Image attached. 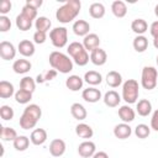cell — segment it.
<instances>
[{
    "label": "cell",
    "mask_w": 158,
    "mask_h": 158,
    "mask_svg": "<svg viewBox=\"0 0 158 158\" xmlns=\"http://www.w3.org/2000/svg\"><path fill=\"white\" fill-rule=\"evenodd\" d=\"M81 2L80 0H68L56 11V19L60 23H69L72 22L80 12Z\"/></svg>",
    "instance_id": "6da1fadb"
},
{
    "label": "cell",
    "mask_w": 158,
    "mask_h": 158,
    "mask_svg": "<svg viewBox=\"0 0 158 158\" xmlns=\"http://www.w3.org/2000/svg\"><path fill=\"white\" fill-rule=\"evenodd\" d=\"M42 116V109L37 105V104H30L25 107L21 117H20V127L23 128V130H30V128H33L38 120L41 118Z\"/></svg>",
    "instance_id": "7a4b0ae2"
},
{
    "label": "cell",
    "mask_w": 158,
    "mask_h": 158,
    "mask_svg": "<svg viewBox=\"0 0 158 158\" xmlns=\"http://www.w3.org/2000/svg\"><path fill=\"white\" fill-rule=\"evenodd\" d=\"M49 65L52 69L62 73V74H68L73 70V60L69 58V56L59 52V51H53L49 54Z\"/></svg>",
    "instance_id": "3957f363"
},
{
    "label": "cell",
    "mask_w": 158,
    "mask_h": 158,
    "mask_svg": "<svg viewBox=\"0 0 158 158\" xmlns=\"http://www.w3.org/2000/svg\"><path fill=\"white\" fill-rule=\"evenodd\" d=\"M67 52L72 57L73 62L75 64H78L79 67H84V65L88 64L90 57L88 54V51L84 48L83 43H80V42H72V43H69V46L67 48Z\"/></svg>",
    "instance_id": "277c9868"
},
{
    "label": "cell",
    "mask_w": 158,
    "mask_h": 158,
    "mask_svg": "<svg viewBox=\"0 0 158 158\" xmlns=\"http://www.w3.org/2000/svg\"><path fill=\"white\" fill-rule=\"evenodd\" d=\"M138 95H139V85L137 80L128 79L122 84V99L127 102V105L137 102Z\"/></svg>",
    "instance_id": "5b68a950"
},
{
    "label": "cell",
    "mask_w": 158,
    "mask_h": 158,
    "mask_svg": "<svg viewBox=\"0 0 158 158\" xmlns=\"http://www.w3.org/2000/svg\"><path fill=\"white\" fill-rule=\"evenodd\" d=\"M158 84V72L154 67L146 65L142 69L141 75V85L146 90H153Z\"/></svg>",
    "instance_id": "8992f818"
},
{
    "label": "cell",
    "mask_w": 158,
    "mask_h": 158,
    "mask_svg": "<svg viewBox=\"0 0 158 158\" xmlns=\"http://www.w3.org/2000/svg\"><path fill=\"white\" fill-rule=\"evenodd\" d=\"M49 40L56 48H63L68 42V30L65 27H54L49 32Z\"/></svg>",
    "instance_id": "52a82bcc"
},
{
    "label": "cell",
    "mask_w": 158,
    "mask_h": 158,
    "mask_svg": "<svg viewBox=\"0 0 158 158\" xmlns=\"http://www.w3.org/2000/svg\"><path fill=\"white\" fill-rule=\"evenodd\" d=\"M16 56V48L11 42L2 41L0 43V57L4 60H11Z\"/></svg>",
    "instance_id": "ba28073f"
},
{
    "label": "cell",
    "mask_w": 158,
    "mask_h": 158,
    "mask_svg": "<svg viewBox=\"0 0 158 158\" xmlns=\"http://www.w3.org/2000/svg\"><path fill=\"white\" fill-rule=\"evenodd\" d=\"M96 152V146L91 141H84L78 146V153L83 158H91Z\"/></svg>",
    "instance_id": "9c48e42d"
},
{
    "label": "cell",
    "mask_w": 158,
    "mask_h": 158,
    "mask_svg": "<svg viewBox=\"0 0 158 158\" xmlns=\"http://www.w3.org/2000/svg\"><path fill=\"white\" fill-rule=\"evenodd\" d=\"M65 142L60 138H54L49 143V153L53 157H62L65 153Z\"/></svg>",
    "instance_id": "30bf717a"
},
{
    "label": "cell",
    "mask_w": 158,
    "mask_h": 158,
    "mask_svg": "<svg viewBox=\"0 0 158 158\" xmlns=\"http://www.w3.org/2000/svg\"><path fill=\"white\" fill-rule=\"evenodd\" d=\"M81 98L84 99V101L94 104V102H98L101 99V91L99 89L94 88V86H90V88H86V89L83 90Z\"/></svg>",
    "instance_id": "8fae6325"
},
{
    "label": "cell",
    "mask_w": 158,
    "mask_h": 158,
    "mask_svg": "<svg viewBox=\"0 0 158 158\" xmlns=\"http://www.w3.org/2000/svg\"><path fill=\"white\" fill-rule=\"evenodd\" d=\"M17 51L23 57H32L35 54V51H36L35 43L30 40H22V41H20V43L17 46Z\"/></svg>",
    "instance_id": "7c38bea8"
},
{
    "label": "cell",
    "mask_w": 158,
    "mask_h": 158,
    "mask_svg": "<svg viewBox=\"0 0 158 158\" xmlns=\"http://www.w3.org/2000/svg\"><path fill=\"white\" fill-rule=\"evenodd\" d=\"M90 60L95 65H99V67L104 65L106 63V60H107V54L102 48H100V47L95 48L94 51L90 52Z\"/></svg>",
    "instance_id": "4fadbf2b"
},
{
    "label": "cell",
    "mask_w": 158,
    "mask_h": 158,
    "mask_svg": "<svg viewBox=\"0 0 158 158\" xmlns=\"http://www.w3.org/2000/svg\"><path fill=\"white\" fill-rule=\"evenodd\" d=\"M114 135L118 139H126L132 135V128H131V126L128 123L122 122V123H118V125L115 126Z\"/></svg>",
    "instance_id": "5bb4252c"
},
{
    "label": "cell",
    "mask_w": 158,
    "mask_h": 158,
    "mask_svg": "<svg viewBox=\"0 0 158 158\" xmlns=\"http://www.w3.org/2000/svg\"><path fill=\"white\" fill-rule=\"evenodd\" d=\"M72 30H73V32H74L77 36L85 37L86 35H89L90 25H89V22L85 21V20H77V21L73 23Z\"/></svg>",
    "instance_id": "9a60e30c"
},
{
    "label": "cell",
    "mask_w": 158,
    "mask_h": 158,
    "mask_svg": "<svg viewBox=\"0 0 158 158\" xmlns=\"http://www.w3.org/2000/svg\"><path fill=\"white\" fill-rule=\"evenodd\" d=\"M83 46L88 52L94 51L95 48H99L100 46V38L96 33H89L83 40Z\"/></svg>",
    "instance_id": "2e32d148"
},
{
    "label": "cell",
    "mask_w": 158,
    "mask_h": 158,
    "mask_svg": "<svg viewBox=\"0 0 158 158\" xmlns=\"http://www.w3.org/2000/svg\"><path fill=\"white\" fill-rule=\"evenodd\" d=\"M118 116L122 120V122L125 123H130L135 120L136 117V112L135 110L130 106V105H122L120 109H118Z\"/></svg>",
    "instance_id": "e0dca14e"
},
{
    "label": "cell",
    "mask_w": 158,
    "mask_h": 158,
    "mask_svg": "<svg viewBox=\"0 0 158 158\" xmlns=\"http://www.w3.org/2000/svg\"><path fill=\"white\" fill-rule=\"evenodd\" d=\"M83 84H84V79L80 78L79 75H69L67 79H65V86L70 90V91H78L83 88Z\"/></svg>",
    "instance_id": "ac0fdd59"
},
{
    "label": "cell",
    "mask_w": 158,
    "mask_h": 158,
    "mask_svg": "<svg viewBox=\"0 0 158 158\" xmlns=\"http://www.w3.org/2000/svg\"><path fill=\"white\" fill-rule=\"evenodd\" d=\"M30 139H31L32 144L41 146V144H43L47 141V131L43 130V128H36V130H33L31 132Z\"/></svg>",
    "instance_id": "d6986e66"
},
{
    "label": "cell",
    "mask_w": 158,
    "mask_h": 158,
    "mask_svg": "<svg viewBox=\"0 0 158 158\" xmlns=\"http://www.w3.org/2000/svg\"><path fill=\"white\" fill-rule=\"evenodd\" d=\"M32 64L27 59H16L12 64V69L16 74H26L31 70Z\"/></svg>",
    "instance_id": "ffe728a7"
},
{
    "label": "cell",
    "mask_w": 158,
    "mask_h": 158,
    "mask_svg": "<svg viewBox=\"0 0 158 158\" xmlns=\"http://www.w3.org/2000/svg\"><path fill=\"white\" fill-rule=\"evenodd\" d=\"M102 100H104V102H105L106 106H109V107H116V106H118V104L121 101V96L118 95L117 91L109 90L107 93H105Z\"/></svg>",
    "instance_id": "44dd1931"
},
{
    "label": "cell",
    "mask_w": 158,
    "mask_h": 158,
    "mask_svg": "<svg viewBox=\"0 0 158 158\" xmlns=\"http://www.w3.org/2000/svg\"><path fill=\"white\" fill-rule=\"evenodd\" d=\"M75 133L78 137L80 138H84V139H89L93 137L94 135V131L93 128L88 125V123H84V122H80L75 126Z\"/></svg>",
    "instance_id": "7402d4cb"
},
{
    "label": "cell",
    "mask_w": 158,
    "mask_h": 158,
    "mask_svg": "<svg viewBox=\"0 0 158 158\" xmlns=\"http://www.w3.org/2000/svg\"><path fill=\"white\" fill-rule=\"evenodd\" d=\"M70 114H72V116H73L75 120H78V121H83V120H85L86 116H88L86 109H85L81 104H79V102H74V104L70 106Z\"/></svg>",
    "instance_id": "603a6c76"
},
{
    "label": "cell",
    "mask_w": 158,
    "mask_h": 158,
    "mask_svg": "<svg viewBox=\"0 0 158 158\" xmlns=\"http://www.w3.org/2000/svg\"><path fill=\"white\" fill-rule=\"evenodd\" d=\"M111 11L116 17L122 19L127 14V5L122 0H116L111 4Z\"/></svg>",
    "instance_id": "cb8c5ba5"
},
{
    "label": "cell",
    "mask_w": 158,
    "mask_h": 158,
    "mask_svg": "<svg viewBox=\"0 0 158 158\" xmlns=\"http://www.w3.org/2000/svg\"><path fill=\"white\" fill-rule=\"evenodd\" d=\"M131 30L137 36H143V33L148 30V23L143 19H135L131 23Z\"/></svg>",
    "instance_id": "d4e9b609"
},
{
    "label": "cell",
    "mask_w": 158,
    "mask_h": 158,
    "mask_svg": "<svg viewBox=\"0 0 158 158\" xmlns=\"http://www.w3.org/2000/svg\"><path fill=\"white\" fill-rule=\"evenodd\" d=\"M136 111L139 116H148L151 112H152V104L149 100L147 99H141L138 102H137V106H136Z\"/></svg>",
    "instance_id": "484cf974"
},
{
    "label": "cell",
    "mask_w": 158,
    "mask_h": 158,
    "mask_svg": "<svg viewBox=\"0 0 158 158\" xmlns=\"http://www.w3.org/2000/svg\"><path fill=\"white\" fill-rule=\"evenodd\" d=\"M15 22H16V27L20 31H28L32 27V20L23 14H19L16 16Z\"/></svg>",
    "instance_id": "4316f807"
},
{
    "label": "cell",
    "mask_w": 158,
    "mask_h": 158,
    "mask_svg": "<svg viewBox=\"0 0 158 158\" xmlns=\"http://www.w3.org/2000/svg\"><path fill=\"white\" fill-rule=\"evenodd\" d=\"M83 79H84L85 83H88L89 85H93V86L99 85L102 81L101 74L99 72H96V70H89V72H86L84 74V78Z\"/></svg>",
    "instance_id": "83f0119b"
},
{
    "label": "cell",
    "mask_w": 158,
    "mask_h": 158,
    "mask_svg": "<svg viewBox=\"0 0 158 158\" xmlns=\"http://www.w3.org/2000/svg\"><path fill=\"white\" fill-rule=\"evenodd\" d=\"M106 84L111 88H117L122 84V75L116 72V70H111L106 74Z\"/></svg>",
    "instance_id": "f1b7e54d"
},
{
    "label": "cell",
    "mask_w": 158,
    "mask_h": 158,
    "mask_svg": "<svg viewBox=\"0 0 158 158\" xmlns=\"http://www.w3.org/2000/svg\"><path fill=\"white\" fill-rule=\"evenodd\" d=\"M12 95H15V89L14 85L10 81L1 80L0 81V98L1 99H9Z\"/></svg>",
    "instance_id": "f546056e"
},
{
    "label": "cell",
    "mask_w": 158,
    "mask_h": 158,
    "mask_svg": "<svg viewBox=\"0 0 158 158\" xmlns=\"http://www.w3.org/2000/svg\"><path fill=\"white\" fill-rule=\"evenodd\" d=\"M105 6L101 2H93L89 6V14L93 19H101L105 16Z\"/></svg>",
    "instance_id": "4dcf8cb0"
},
{
    "label": "cell",
    "mask_w": 158,
    "mask_h": 158,
    "mask_svg": "<svg viewBox=\"0 0 158 158\" xmlns=\"http://www.w3.org/2000/svg\"><path fill=\"white\" fill-rule=\"evenodd\" d=\"M0 137L4 142H10V141H15L17 138V132L15 131V128L9 127V126H2L1 131H0Z\"/></svg>",
    "instance_id": "1f68e13d"
},
{
    "label": "cell",
    "mask_w": 158,
    "mask_h": 158,
    "mask_svg": "<svg viewBox=\"0 0 158 158\" xmlns=\"http://www.w3.org/2000/svg\"><path fill=\"white\" fill-rule=\"evenodd\" d=\"M51 26H52V22H51V20H49L48 17H46V16H40V17H37L36 21H35L36 31H41V32H46V33H47V31H49Z\"/></svg>",
    "instance_id": "d6a6232c"
},
{
    "label": "cell",
    "mask_w": 158,
    "mask_h": 158,
    "mask_svg": "<svg viewBox=\"0 0 158 158\" xmlns=\"http://www.w3.org/2000/svg\"><path fill=\"white\" fill-rule=\"evenodd\" d=\"M57 74H58L57 70H54V69H47V70H44V72H42L41 74L37 75L36 83L43 84V83H46V81H51V80H53V79L57 77Z\"/></svg>",
    "instance_id": "836d02e7"
},
{
    "label": "cell",
    "mask_w": 158,
    "mask_h": 158,
    "mask_svg": "<svg viewBox=\"0 0 158 158\" xmlns=\"http://www.w3.org/2000/svg\"><path fill=\"white\" fill-rule=\"evenodd\" d=\"M133 48L138 53H143L148 48V40L144 36H136L133 40Z\"/></svg>",
    "instance_id": "e575fe53"
},
{
    "label": "cell",
    "mask_w": 158,
    "mask_h": 158,
    "mask_svg": "<svg viewBox=\"0 0 158 158\" xmlns=\"http://www.w3.org/2000/svg\"><path fill=\"white\" fill-rule=\"evenodd\" d=\"M30 141L31 139L27 136H17V138L12 142L14 143V148L16 151H19V152H23V151H26L28 148Z\"/></svg>",
    "instance_id": "d590c367"
},
{
    "label": "cell",
    "mask_w": 158,
    "mask_h": 158,
    "mask_svg": "<svg viewBox=\"0 0 158 158\" xmlns=\"http://www.w3.org/2000/svg\"><path fill=\"white\" fill-rule=\"evenodd\" d=\"M14 96H15V100H16L17 104L25 105V104H28V102L31 101V99H32V93L26 91V90H22V89H19V90L15 93Z\"/></svg>",
    "instance_id": "8d00e7d4"
},
{
    "label": "cell",
    "mask_w": 158,
    "mask_h": 158,
    "mask_svg": "<svg viewBox=\"0 0 158 158\" xmlns=\"http://www.w3.org/2000/svg\"><path fill=\"white\" fill-rule=\"evenodd\" d=\"M20 89L30 91V93H33L35 89H36V80L33 78H31V77H23L20 80Z\"/></svg>",
    "instance_id": "74e56055"
},
{
    "label": "cell",
    "mask_w": 158,
    "mask_h": 158,
    "mask_svg": "<svg viewBox=\"0 0 158 158\" xmlns=\"http://www.w3.org/2000/svg\"><path fill=\"white\" fill-rule=\"evenodd\" d=\"M135 135L138 138L144 139L151 135V127H148V125H146V123H139L135 128Z\"/></svg>",
    "instance_id": "f35d334b"
},
{
    "label": "cell",
    "mask_w": 158,
    "mask_h": 158,
    "mask_svg": "<svg viewBox=\"0 0 158 158\" xmlns=\"http://www.w3.org/2000/svg\"><path fill=\"white\" fill-rule=\"evenodd\" d=\"M14 115H15V112H14V109H12L11 106H9V105H2V106L0 107V116H1V118H2L4 121L12 120V118H14Z\"/></svg>",
    "instance_id": "ab89813d"
},
{
    "label": "cell",
    "mask_w": 158,
    "mask_h": 158,
    "mask_svg": "<svg viewBox=\"0 0 158 158\" xmlns=\"http://www.w3.org/2000/svg\"><path fill=\"white\" fill-rule=\"evenodd\" d=\"M11 28V21L7 16L0 15V32H7Z\"/></svg>",
    "instance_id": "60d3db41"
},
{
    "label": "cell",
    "mask_w": 158,
    "mask_h": 158,
    "mask_svg": "<svg viewBox=\"0 0 158 158\" xmlns=\"http://www.w3.org/2000/svg\"><path fill=\"white\" fill-rule=\"evenodd\" d=\"M11 7H12V4L10 0H1L0 1V14L2 16H6V14L10 12Z\"/></svg>",
    "instance_id": "b9f144b4"
},
{
    "label": "cell",
    "mask_w": 158,
    "mask_h": 158,
    "mask_svg": "<svg viewBox=\"0 0 158 158\" xmlns=\"http://www.w3.org/2000/svg\"><path fill=\"white\" fill-rule=\"evenodd\" d=\"M21 14L26 15V16H27V17H30L32 21H33L35 19H37V10H35V9H32V7L27 6V5H25V6L22 7Z\"/></svg>",
    "instance_id": "7bdbcfd3"
},
{
    "label": "cell",
    "mask_w": 158,
    "mask_h": 158,
    "mask_svg": "<svg viewBox=\"0 0 158 158\" xmlns=\"http://www.w3.org/2000/svg\"><path fill=\"white\" fill-rule=\"evenodd\" d=\"M47 40V33L46 32H41V31H36L33 33V43H37V44H42L44 43Z\"/></svg>",
    "instance_id": "ee69618b"
},
{
    "label": "cell",
    "mask_w": 158,
    "mask_h": 158,
    "mask_svg": "<svg viewBox=\"0 0 158 158\" xmlns=\"http://www.w3.org/2000/svg\"><path fill=\"white\" fill-rule=\"evenodd\" d=\"M151 128L158 132V109L152 115V118H151Z\"/></svg>",
    "instance_id": "f6af8a7d"
},
{
    "label": "cell",
    "mask_w": 158,
    "mask_h": 158,
    "mask_svg": "<svg viewBox=\"0 0 158 158\" xmlns=\"http://www.w3.org/2000/svg\"><path fill=\"white\" fill-rule=\"evenodd\" d=\"M42 4H43L42 0H27L25 5H27V6H30V7L35 9V10H37V9H40V7L42 6Z\"/></svg>",
    "instance_id": "bcb514c9"
},
{
    "label": "cell",
    "mask_w": 158,
    "mask_h": 158,
    "mask_svg": "<svg viewBox=\"0 0 158 158\" xmlns=\"http://www.w3.org/2000/svg\"><path fill=\"white\" fill-rule=\"evenodd\" d=\"M149 32H151V35L153 36V38H154V37H158V21L152 22V25H151V27H149Z\"/></svg>",
    "instance_id": "7dc6e473"
},
{
    "label": "cell",
    "mask_w": 158,
    "mask_h": 158,
    "mask_svg": "<svg viewBox=\"0 0 158 158\" xmlns=\"http://www.w3.org/2000/svg\"><path fill=\"white\" fill-rule=\"evenodd\" d=\"M91 158H109V156H107L106 152H104V151H99V152H95V154H94Z\"/></svg>",
    "instance_id": "c3c4849f"
},
{
    "label": "cell",
    "mask_w": 158,
    "mask_h": 158,
    "mask_svg": "<svg viewBox=\"0 0 158 158\" xmlns=\"http://www.w3.org/2000/svg\"><path fill=\"white\" fill-rule=\"evenodd\" d=\"M153 46H154V48L158 49V37H154L153 38Z\"/></svg>",
    "instance_id": "681fc988"
},
{
    "label": "cell",
    "mask_w": 158,
    "mask_h": 158,
    "mask_svg": "<svg viewBox=\"0 0 158 158\" xmlns=\"http://www.w3.org/2000/svg\"><path fill=\"white\" fill-rule=\"evenodd\" d=\"M154 14H156V16L158 17V4H157L156 7H154Z\"/></svg>",
    "instance_id": "f907efd6"
},
{
    "label": "cell",
    "mask_w": 158,
    "mask_h": 158,
    "mask_svg": "<svg viewBox=\"0 0 158 158\" xmlns=\"http://www.w3.org/2000/svg\"><path fill=\"white\" fill-rule=\"evenodd\" d=\"M156 62H157V65H158V56H157V58H156Z\"/></svg>",
    "instance_id": "816d5d0a"
}]
</instances>
